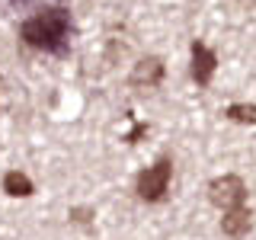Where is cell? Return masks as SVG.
Here are the masks:
<instances>
[{
	"mask_svg": "<svg viewBox=\"0 0 256 240\" xmlns=\"http://www.w3.org/2000/svg\"><path fill=\"white\" fill-rule=\"evenodd\" d=\"M20 38L36 52L48 54H64L70 38V13L64 6H48V10L29 16L20 26Z\"/></svg>",
	"mask_w": 256,
	"mask_h": 240,
	"instance_id": "1",
	"label": "cell"
},
{
	"mask_svg": "<svg viewBox=\"0 0 256 240\" xmlns=\"http://www.w3.org/2000/svg\"><path fill=\"white\" fill-rule=\"evenodd\" d=\"M170 180H173V164H170V157H160L154 166L138 173L134 192H138L141 202H164L166 192H170Z\"/></svg>",
	"mask_w": 256,
	"mask_h": 240,
	"instance_id": "2",
	"label": "cell"
},
{
	"mask_svg": "<svg viewBox=\"0 0 256 240\" xmlns=\"http://www.w3.org/2000/svg\"><path fill=\"white\" fill-rule=\"evenodd\" d=\"M208 198H212L218 208H237V205H246V182L240 176L228 173V176H218V180L208 182Z\"/></svg>",
	"mask_w": 256,
	"mask_h": 240,
	"instance_id": "3",
	"label": "cell"
},
{
	"mask_svg": "<svg viewBox=\"0 0 256 240\" xmlns=\"http://www.w3.org/2000/svg\"><path fill=\"white\" fill-rule=\"evenodd\" d=\"M164 74H166V68H164V58H157V54H148V58H141L138 64H134V70H132V86H141V90H154V86L164 84Z\"/></svg>",
	"mask_w": 256,
	"mask_h": 240,
	"instance_id": "4",
	"label": "cell"
},
{
	"mask_svg": "<svg viewBox=\"0 0 256 240\" xmlns=\"http://www.w3.org/2000/svg\"><path fill=\"white\" fill-rule=\"evenodd\" d=\"M214 70H218V54L212 52L205 42H192V80H196L198 86H208L214 77Z\"/></svg>",
	"mask_w": 256,
	"mask_h": 240,
	"instance_id": "5",
	"label": "cell"
},
{
	"mask_svg": "<svg viewBox=\"0 0 256 240\" xmlns=\"http://www.w3.org/2000/svg\"><path fill=\"white\" fill-rule=\"evenodd\" d=\"M250 228H253V214H250V208H246V205L224 208L221 230H224L228 237H234V240H244L246 234H250Z\"/></svg>",
	"mask_w": 256,
	"mask_h": 240,
	"instance_id": "6",
	"label": "cell"
},
{
	"mask_svg": "<svg viewBox=\"0 0 256 240\" xmlns=\"http://www.w3.org/2000/svg\"><path fill=\"white\" fill-rule=\"evenodd\" d=\"M4 192L10 198H29L32 192H36V186H32V180H29L26 173L10 170V173H4Z\"/></svg>",
	"mask_w": 256,
	"mask_h": 240,
	"instance_id": "7",
	"label": "cell"
},
{
	"mask_svg": "<svg viewBox=\"0 0 256 240\" xmlns=\"http://www.w3.org/2000/svg\"><path fill=\"white\" fill-rule=\"evenodd\" d=\"M224 118L240 122V125H256V106L253 102H230V106L224 109Z\"/></svg>",
	"mask_w": 256,
	"mask_h": 240,
	"instance_id": "8",
	"label": "cell"
},
{
	"mask_svg": "<svg viewBox=\"0 0 256 240\" xmlns=\"http://www.w3.org/2000/svg\"><path fill=\"white\" fill-rule=\"evenodd\" d=\"M68 218H70V221H77V224H90V221L96 218V212H93V208H70Z\"/></svg>",
	"mask_w": 256,
	"mask_h": 240,
	"instance_id": "9",
	"label": "cell"
},
{
	"mask_svg": "<svg viewBox=\"0 0 256 240\" xmlns=\"http://www.w3.org/2000/svg\"><path fill=\"white\" fill-rule=\"evenodd\" d=\"M141 134H148V122H134V128L125 134L122 141H125V144H138V138H141Z\"/></svg>",
	"mask_w": 256,
	"mask_h": 240,
	"instance_id": "10",
	"label": "cell"
}]
</instances>
